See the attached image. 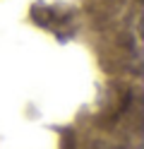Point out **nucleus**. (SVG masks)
Returning a JSON list of instances; mask_svg holds the SVG:
<instances>
[]
</instances>
